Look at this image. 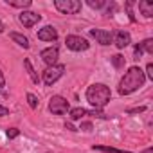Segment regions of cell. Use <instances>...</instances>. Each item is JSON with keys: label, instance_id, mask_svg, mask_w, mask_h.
I'll use <instances>...</instances> for the list:
<instances>
[{"label": "cell", "instance_id": "cell-1", "mask_svg": "<svg viewBox=\"0 0 153 153\" xmlns=\"http://www.w3.org/2000/svg\"><path fill=\"white\" fill-rule=\"evenodd\" d=\"M144 83H146L144 70L140 67L133 65V67H130L124 72V76H123L121 81H119V94L121 96H130L135 90H139L140 87H144Z\"/></svg>", "mask_w": 153, "mask_h": 153}, {"label": "cell", "instance_id": "cell-2", "mask_svg": "<svg viewBox=\"0 0 153 153\" xmlns=\"http://www.w3.org/2000/svg\"><path fill=\"white\" fill-rule=\"evenodd\" d=\"M85 97H87L88 105L94 110H103L110 103V99H112V90L105 83H94V85H90L87 88Z\"/></svg>", "mask_w": 153, "mask_h": 153}, {"label": "cell", "instance_id": "cell-3", "mask_svg": "<svg viewBox=\"0 0 153 153\" xmlns=\"http://www.w3.org/2000/svg\"><path fill=\"white\" fill-rule=\"evenodd\" d=\"M63 74H65V65L56 63V65H52V67H47V68L42 72V81H43L47 87H52Z\"/></svg>", "mask_w": 153, "mask_h": 153}, {"label": "cell", "instance_id": "cell-4", "mask_svg": "<svg viewBox=\"0 0 153 153\" xmlns=\"http://www.w3.org/2000/svg\"><path fill=\"white\" fill-rule=\"evenodd\" d=\"M54 7L61 15H78L83 6L79 0H54Z\"/></svg>", "mask_w": 153, "mask_h": 153}, {"label": "cell", "instance_id": "cell-5", "mask_svg": "<svg viewBox=\"0 0 153 153\" xmlns=\"http://www.w3.org/2000/svg\"><path fill=\"white\" fill-rule=\"evenodd\" d=\"M68 110H70V105L63 96H52L49 99V112L52 115H65L68 114Z\"/></svg>", "mask_w": 153, "mask_h": 153}, {"label": "cell", "instance_id": "cell-6", "mask_svg": "<svg viewBox=\"0 0 153 153\" xmlns=\"http://www.w3.org/2000/svg\"><path fill=\"white\" fill-rule=\"evenodd\" d=\"M65 45H67V49H70L74 52H81V51H87L90 47L88 40L83 36H78V34H68L65 38Z\"/></svg>", "mask_w": 153, "mask_h": 153}, {"label": "cell", "instance_id": "cell-7", "mask_svg": "<svg viewBox=\"0 0 153 153\" xmlns=\"http://www.w3.org/2000/svg\"><path fill=\"white\" fill-rule=\"evenodd\" d=\"M40 58L42 61L47 65V67H52L58 63V58H59V49L56 45H51V47H45L42 52H40Z\"/></svg>", "mask_w": 153, "mask_h": 153}, {"label": "cell", "instance_id": "cell-8", "mask_svg": "<svg viewBox=\"0 0 153 153\" xmlns=\"http://www.w3.org/2000/svg\"><path fill=\"white\" fill-rule=\"evenodd\" d=\"M40 20H42V15H38V13H34V11H22V13L18 15V22H20L25 29L34 27Z\"/></svg>", "mask_w": 153, "mask_h": 153}, {"label": "cell", "instance_id": "cell-9", "mask_svg": "<svg viewBox=\"0 0 153 153\" xmlns=\"http://www.w3.org/2000/svg\"><path fill=\"white\" fill-rule=\"evenodd\" d=\"M88 34H90L92 38H96L97 43H101V45H110V43H114V33H112V31H106V29H90Z\"/></svg>", "mask_w": 153, "mask_h": 153}, {"label": "cell", "instance_id": "cell-10", "mask_svg": "<svg viewBox=\"0 0 153 153\" xmlns=\"http://www.w3.org/2000/svg\"><path fill=\"white\" fill-rule=\"evenodd\" d=\"M130 43H131V34H130L128 31H117V33L114 34V45H115L119 51L126 49Z\"/></svg>", "mask_w": 153, "mask_h": 153}, {"label": "cell", "instance_id": "cell-11", "mask_svg": "<svg viewBox=\"0 0 153 153\" xmlns=\"http://www.w3.org/2000/svg\"><path fill=\"white\" fill-rule=\"evenodd\" d=\"M36 36H38V40H42V42H56V40H58V31H56V27H52V25H45V27H42V29L36 33Z\"/></svg>", "mask_w": 153, "mask_h": 153}, {"label": "cell", "instance_id": "cell-12", "mask_svg": "<svg viewBox=\"0 0 153 153\" xmlns=\"http://www.w3.org/2000/svg\"><path fill=\"white\" fill-rule=\"evenodd\" d=\"M24 67H25V70H27V74H29L31 81H33L34 85H38V83L42 81V78L38 76V72H36V68L33 67V63H31V59H29V58H25V59H24Z\"/></svg>", "mask_w": 153, "mask_h": 153}, {"label": "cell", "instance_id": "cell-13", "mask_svg": "<svg viewBox=\"0 0 153 153\" xmlns=\"http://www.w3.org/2000/svg\"><path fill=\"white\" fill-rule=\"evenodd\" d=\"M139 11L144 18H151L153 16V2H148V0H140L139 2Z\"/></svg>", "mask_w": 153, "mask_h": 153}, {"label": "cell", "instance_id": "cell-14", "mask_svg": "<svg viewBox=\"0 0 153 153\" xmlns=\"http://www.w3.org/2000/svg\"><path fill=\"white\" fill-rule=\"evenodd\" d=\"M92 149L94 151H101V153H133V151H128V149H117V148L105 146V144H94Z\"/></svg>", "mask_w": 153, "mask_h": 153}, {"label": "cell", "instance_id": "cell-15", "mask_svg": "<svg viewBox=\"0 0 153 153\" xmlns=\"http://www.w3.org/2000/svg\"><path fill=\"white\" fill-rule=\"evenodd\" d=\"M9 36H11V40H13L16 45H20L22 49H29V47H31L27 36H24V34H20V33H9Z\"/></svg>", "mask_w": 153, "mask_h": 153}, {"label": "cell", "instance_id": "cell-16", "mask_svg": "<svg viewBox=\"0 0 153 153\" xmlns=\"http://www.w3.org/2000/svg\"><path fill=\"white\" fill-rule=\"evenodd\" d=\"M6 4L11 6V7H18V9H22V11H27V9L33 6L31 0H6Z\"/></svg>", "mask_w": 153, "mask_h": 153}, {"label": "cell", "instance_id": "cell-17", "mask_svg": "<svg viewBox=\"0 0 153 153\" xmlns=\"http://www.w3.org/2000/svg\"><path fill=\"white\" fill-rule=\"evenodd\" d=\"M83 115H88V114H87V110L81 108V106H78V108H70V110H68V117H70V121H81Z\"/></svg>", "mask_w": 153, "mask_h": 153}, {"label": "cell", "instance_id": "cell-18", "mask_svg": "<svg viewBox=\"0 0 153 153\" xmlns=\"http://www.w3.org/2000/svg\"><path fill=\"white\" fill-rule=\"evenodd\" d=\"M87 4H88V7L97 11V9H105L108 6V0H87Z\"/></svg>", "mask_w": 153, "mask_h": 153}, {"label": "cell", "instance_id": "cell-19", "mask_svg": "<svg viewBox=\"0 0 153 153\" xmlns=\"http://www.w3.org/2000/svg\"><path fill=\"white\" fill-rule=\"evenodd\" d=\"M140 49H142V52H148V54H153V38H146V40H142L140 43Z\"/></svg>", "mask_w": 153, "mask_h": 153}, {"label": "cell", "instance_id": "cell-20", "mask_svg": "<svg viewBox=\"0 0 153 153\" xmlns=\"http://www.w3.org/2000/svg\"><path fill=\"white\" fill-rule=\"evenodd\" d=\"M110 61H112V65H114L115 68H123V67H124V56H121V54L110 56Z\"/></svg>", "mask_w": 153, "mask_h": 153}, {"label": "cell", "instance_id": "cell-21", "mask_svg": "<svg viewBox=\"0 0 153 153\" xmlns=\"http://www.w3.org/2000/svg\"><path fill=\"white\" fill-rule=\"evenodd\" d=\"M25 97H27L29 106H31L33 110H36V108H38V97H36L34 94H31V92H27V96H25Z\"/></svg>", "mask_w": 153, "mask_h": 153}, {"label": "cell", "instance_id": "cell-22", "mask_svg": "<svg viewBox=\"0 0 153 153\" xmlns=\"http://www.w3.org/2000/svg\"><path fill=\"white\" fill-rule=\"evenodd\" d=\"M78 130H81V131H87V133H88V131H92V130H94V126H92V123H90V121H81V124H79V128H78Z\"/></svg>", "mask_w": 153, "mask_h": 153}, {"label": "cell", "instance_id": "cell-23", "mask_svg": "<svg viewBox=\"0 0 153 153\" xmlns=\"http://www.w3.org/2000/svg\"><path fill=\"white\" fill-rule=\"evenodd\" d=\"M142 112H146V106H135V108H128L126 110L128 115H137V114H142Z\"/></svg>", "mask_w": 153, "mask_h": 153}, {"label": "cell", "instance_id": "cell-24", "mask_svg": "<svg viewBox=\"0 0 153 153\" xmlns=\"http://www.w3.org/2000/svg\"><path fill=\"white\" fill-rule=\"evenodd\" d=\"M6 135H7V139H16L20 135V130L18 128H7L6 130Z\"/></svg>", "mask_w": 153, "mask_h": 153}, {"label": "cell", "instance_id": "cell-25", "mask_svg": "<svg viewBox=\"0 0 153 153\" xmlns=\"http://www.w3.org/2000/svg\"><path fill=\"white\" fill-rule=\"evenodd\" d=\"M87 114H90V115H96V117H99V119H108V115L103 112V110H87Z\"/></svg>", "mask_w": 153, "mask_h": 153}, {"label": "cell", "instance_id": "cell-26", "mask_svg": "<svg viewBox=\"0 0 153 153\" xmlns=\"http://www.w3.org/2000/svg\"><path fill=\"white\" fill-rule=\"evenodd\" d=\"M144 76H146V79H151V81H153V63H148V65H146Z\"/></svg>", "mask_w": 153, "mask_h": 153}, {"label": "cell", "instance_id": "cell-27", "mask_svg": "<svg viewBox=\"0 0 153 153\" xmlns=\"http://www.w3.org/2000/svg\"><path fill=\"white\" fill-rule=\"evenodd\" d=\"M142 54H144V52H142L140 45H139V43H135V49H133V58H135V59H140V58H142Z\"/></svg>", "mask_w": 153, "mask_h": 153}, {"label": "cell", "instance_id": "cell-28", "mask_svg": "<svg viewBox=\"0 0 153 153\" xmlns=\"http://www.w3.org/2000/svg\"><path fill=\"white\" fill-rule=\"evenodd\" d=\"M131 7H133V2H126V9H128V16H130V22H135V15H133Z\"/></svg>", "mask_w": 153, "mask_h": 153}, {"label": "cell", "instance_id": "cell-29", "mask_svg": "<svg viewBox=\"0 0 153 153\" xmlns=\"http://www.w3.org/2000/svg\"><path fill=\"white\" fill-rule=\"evenodd\" d=\"M65 130H68V131H79L78 128L72 124V121H67V123H65Z\"/></svg>", "mask_w": 153, "mask_h": 153}, {"label": "cell", "instance_id": "cell-30", "mask_svg": "<svg viewBox=\"0 0 153 153\" xmlns=\"http://www.w3.org/2000/svg\"><path fill=\"white\" fill-rule=\"evenodd\" d=\"M106 7H108V9H106V11H105V15H106V16H110V15H114V11H115V9H117V6H115V4H112V6H110V4H108V6H106Z\"/></svg>", "mask_w": 153, "mask_h": 153}, {"label": "cell", "instance_id": "cell-31", "mask_svg": "<svg viewBox=\"0 0 153 153\" xmlns=\"http://www.w3.org/2000/svg\"><path fill=\"white\" fill-rule=\"evenodd\" d=\"M6 115H9V108H6V106L0 105V117H6Z\"/></svg>", "mask_w": 153, "mask_h": 153}, {"label": "cell", "instance_id": "cell-32", "mask_svg": "<svg viewBox=\"0 0 153 153\" xmlns=\"http://www.w3.org/2000/svg\"><path fill=\"white\" fill-rule=\"evenodd\" d=\"M4 87H6V78H4V72L0 70V90H2Z\"/></svg>", "mask_w": 153, "mask_h": 153}, {"label": "cell", "instance_id": "cell-33", "mask_svg": "<svg viewBox=\"0 0 153 153\" xmlns=\"http://www.w3.org/2000/svg\"><path fill=\"white\" fill-rule=\"evenodd\" d=\"M4 31H6V25H4V22H2V20H0V34H2Z\"/></svg>", "mask_w": 153, "mask_h": 153}, {"label": "cell", "instance_id": "cell-34", "mask_svg": "<svg viewBox=\"0 0 153 153\" xmlns=\"http://www.w3.org/2000/svg\"><path fill=\"white\" fill-rule=\"evenodd\" d=\"M142 153H153V149L151 148H146V149H142Z\"/></svg>", "mask_w": 153, "mask_h": 153}]
</instances>
